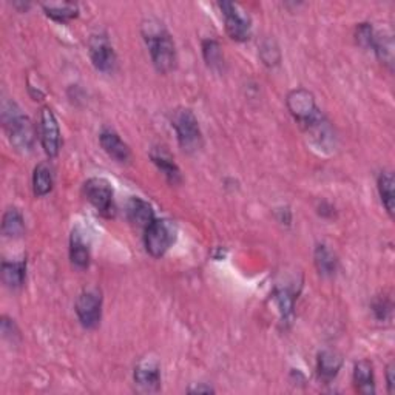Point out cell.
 <instances>
[{
	"label": "cell",
	"instance_id": "27",
	"mask_svg": "<svg viewBox=\"0 0 395 395\" xmlns=\"http://www.w3.org/2000/svg\"><path fill=\"white\" fill-rule=\"evenodd\" d=\"M276 301L278 306L281 309V314L284 318H287L289 315H292L294 312V296H290L287 290H280L276 292Z\"/></svg>",
	"mask_w": 395,
	"mask_h": 395
},
{
	"label": "cell",
	"instance_id": "29",
	"mask_svg": "<svg viewBox=\"0 0 395 395\" xmlns=\"http://www.w3.org/2000/svg\"><path fill=\"white\" fill-rule=\"evenodd\" d=\"M372 310H374L375 316H377V320L383 321V320L387 318V316L391 315L392 304H391L389 300H386V298H378V300L374 301Z\"/></svg>",
	"mask_w": 395,
	"mask_h": 395
},
{
	"label": "cell",
	"instance_id": "18",
	"mask_svg": "<svg viewBox=\"0 0 395 395\" xmlns=\"http://www.w3.org/2000/svg\"><path fill=\"white\" fill-rule=\"evenodd\" d=\"M395 181L394 174L391 172H383L378 176V192L381 196V203H383L386 212L389 216H394V207H395Z\"/></svg>",
	"mask_w": 395,
	"mask_h": 395
},
{
	"label": "cell",
	"instance_id": "5",
	"mask_svg": "<svg viewBox=\"0 0 395 395\" xmlns=\"http://www.w3.org/2000/svg\"><path fill=\"white\" fill-rule=\"evenodd\" d=\"M287 108L294 118L300 122V125L307 130L316 121L323 118L320 110L315 105L314 94L304 88H298L287 94Z\"/></svg>",
	"mask_w": 395,
	"mask_h": 395
},
{
	"label": "cell",
	"instance_id": "15",
	"mask_svg": "<svg viewBox=\"0 0 395 395\" xmlns=\"http://www.w3.org/2000/svg\"><path fill=\"white\" fill-rule=\"evenodd\" d=\"M354 383L357 391L366 395L375 394V383H374V369L371 361L361 360L355 363L354 366Z\"/></svg>",
	"mask_w": 395,
	"mask_h": 395
},
{
	"label": "cell",
	"instance_id": "23",
	"mask_svg": "<svg viewBox=\"0 0 395 395\" xmlns=\"http://www.w3.org/2000/svg\"><path fill=\"white\" fill-rule=\"evenodd\" d=\"M2 232L3 235L17 238L23 235L25 232V221L22 213L17 209H8L5 212L2 219Z\"/></svg>",
	"mask_w": 395,
	"mask_h": 395
},
{
	"label": "cell",
	"instance_id": "4",
	"mask_svg": "<svg viewBox=\"0 0 395 395\" xmlns=\"http://www.w3.org/2000/svg\"><path fill=\"white\" fill-rule=\"evenodd\" d=\"M172 125L178 134L179 145L185 152H196L203 142L196 116L189 108H178L172 114Z\"/></svg>",
	"mask_w": 395,
	"mask_h": 395
},
{
	"label": "cell",
	"instance_id": "20",
	"mask_svg": "<svg viewBox=\"0 0 395 395\" xmlns=\"http://www.w3.org/2000/svg\"><path fill=\"white\" fill-rule=\"evenodd\" d=\"M43 11L45 14L48 17L53 19L56 22H61V23H65L71 19L77 17L79 14V8H77V5L74 3H45L43 5Z\"/></svg>",
	"mask_w": 395,
	"mask_h": 395
},
{
	"label": "cell",
	"instance_id": "6",
	"mask_svg": "<svg viewBox=\"0 0 395 395\" xmlns=\"http://www.w3.org/2000/svg\"><path fill=\"white\" fill-rule=\"evenodd\" d=\"M83 192L96 210L103 216L113 215V187L103 178H92L83 185Z\"/></svg>",
	"mask_w": 395,
	"mask_h": 395
},
{
	"label": "cell",
	"instance_id": "25",
	"mask_svg": "<svg viewBox=\"0 0 395 395\" xmlns=\"http://www.w3.org/2000/svg\"><path fill=\"white\" fill-rule=\"evenodd\" d=\"M203 53L207 65L212 68H219L223 65V51L216 41H204L203 43Z\"/></svg>",
	"mask_w": 395,
	"mask_h": 395
},
{
	"label": "cell",
	"instance_id": "7",
	"mask_svg": "<svg viewBox=\"0 0 395 395\" xmlns=\"http://www.w3.org/2000/svg\"><path fill=\"white\" fill-rule=\"evenodd\" d=\"M76 314L81 325L87 329H94L101 323L102 295L98 289L82 292L76 301Z\"/></svg>",
	"mask_w": 395,
	"mask_h": 395
},
{
	"label": "cell",
	"instance_id": "16",
	"mask_svg": "<svg viewBox=\"0 0 395 395\" xmlns=\"http://www.w3.org/2000/svg\"><path fill=\"white\" fill-rule=\"evenodd\" d=\"M343 366V358L340 354L335 351H323L318 354V363H316V369H318V375L321 380L330 381L338 375L340 369Z\"/></svg>",
	"mask_w": 395,
	"mask_h": 395
},
{
	"label": "cell",
	"instance_id": "30",
	"mask_svg": "<svg viewBox=\"0 0 395 395\" xmlns=\"http://www.w3.org/2000/svg\"><path fill=\"white\" fill-rule=\"evenodd\" d=\"M2 334H3L5 338H8L10 336L11 340H14V335L19 334V330H17L14 323H12V320L6 318V316H3L2 318Z\"/></svg>",
	"mask_w": 395,
	"mask_h": 395
},
{
	"label": "cell",
	"instance_id": "3",
	"mask_svg": "<svg viewBox=\"0 0 395 395\" xmlns=\"http://www.w3.org/2000/svg\"><path fill=\"white\" fill-rule=\"evenodd\" d=\"M178 227L170 219H154L145 229V249L154 258H161L176 241Z\"/></svg>",
	"mask_w": 395,
	"mask_h": 395
},
{
	"label": "cell",
	"instance_id": "11",
	"mask_svg": "<svg viewBox=\"0 0 395 395\" xmlns=\"http://www.w3.org/2000/svg\"><path fill=\"white\" fill-rule=\"evenodd\" d=\"M134 381L142 391L156 392L161 387V371L156 361H142L134 369Z\"/></svg>",
	"mask_w": 395,
	"mask_h": 395
},
{
	"label": "cell",
	"instance_id": "10",
	"mask_svg": "<svg viewBox=\"0 0 395 395\" xmlns=\"http://www.w3.org/2000/svg\"><path fill=\"white\" fill-rule=\"evenodd\" d=\"M88 50H90V57H92V62L96 70L102 71V73H113L116 63H118V59H116V53L107 36L103 34L93 36L90 39Z\"/></svg>",
	"mask_w": 395,
	"mask_h": 395
},
{
	"label": "cell",
	"instance_id": "1",
	"mask_svg": "<svg viewBox=\"0 0 395 395\" xmlns=\"http://www.w3.org/2000/svg\"><path fill=\"white\" fill-rule=\"evenodd\" d=\"M142 34H144L148 50H150L154 68L163 74L170 73L176 67V47H174L173 39L163 27V23L148 21L142 27Z\"/></svg>",
	"mask_w": 395,
	"mask_h": 395
},
{
	"label": "cell",
	"instance_id": "14",
	"mask_svg": "<svg viewBox=\"0 0 395 395\" xmlns=\"http://www.w3.org/2000/svg\"><path fill=\"white\" fill-rule=\"evenodd\" d=\"M70 260L76 269H87L90 264V247L79 230H74L70 241Z\"/></svg>",
	"mask_w": 395,
	"mask_h": 395
},
{
	"label": "cell",
	"instance_id": "28",
	"mask_svg": "<svg viewBox=\"0 0 395 395\" xmlns=\"http://www.w3.org/2000/svg\"><path fill=\"white\" fill-rule=\"evenodd\" d=\"M357 42L361 45V47H372V42H374V30L369 23H360L357 27Z\"/></svg>",
	"mask_w": 395,
	"mask_h": 395
},
{
	"label": "cell",
	"instance_id": "17",
	"mask_svg": "<svg viewBox=\"0 0 395 395\" xmlns=\"http://www.w3.org/2000/svg\"><path fill=\"white\" fill-rule=\"evenodd\" d=\"M27 275V263H3L2 264V280L11 289L22 287Z\"/></svg>",
	"mask_w": 395,
	"mask_h": 395
},
{
	"label": "cell",
	"instance_id": "2",
	"mask_svg": "<svg viewBox=\"0 0 395 395\" xmlns=\"http://www.w3.org/2000/svg\"><path fill=\"white\" fill-rule=\"evenodd\" d=\"M2 119L6 132L10 134L11 144L21 152L31 150L34 144V127L28 116H25L22 110L17 107L16 102L3 103Z\"/></svg>",
	"mask_w": 395,
	"mask_h": 395
},
{
	"label": "cell",
	"instance_id": "31",
	"mask_svg": "<svg viewBox=\"0 0 395 395\" xmlns=\"http://www.w3.org/2000/svg\"><path fill=\"white\" fill-rule=\"evenodd\" d=\"M394 365H389L386 369V381H387V391L389 394H394L395 391V378H394Z\"/></svg>",
	"mask_w": 395,
	"mask_h": 395
},
{
	"label": "cell",
	"instance_id": "19",
	"mask_svg": "<svg viewBox=\"0 0 395 395\" xmlns=\"http://www.w3.org/2000/svg\"><path fill=\"white\" fill-rule=\"evenodd\" d=\"M152 161L161 172L164 173V176L170 184H179L181 183V172L178 165L173 163V159L163 150H158L156 153H152Z\"/></svg>",
	"mask_w": 395,
	"mask_h": 395
},
{
	"label": "cell",
	"instance_id": "8",
	"mask_svg": "<svg viewBox=\"0 0 395 395\" xmlns=\"http://www.w3.org/2000/svg\"><path fill=\"white\" fill-rule=\"evenodd\" d=\"M224 19H225V30L227 34L236 42L249 41L252 36V22L250 17L245 12L239 11L238 5L232 2L219 3Z\"/></svg>",
	"mask_w": 395,
	"mask_h": 395
},
{
	"label": "cell",
	"instance_id": "13",
	"mask_svg": "<svg viewBox=\"0 0 395 395\" xmlns=\"http://www.w3.org/2000/svg\"><path fill=\"white\" fill-rule=\"evenodd\" d=\"M127 216L134 225L147 229L154 221V210L147 201L132 198L127 204Z\"/></svg>",
	"mask_w": 395,
	"mask_h": 395
},
{
	"label": "cell",
	"instance_id": "9",
	"mask_svg": "<svg viewBox=\"0 0 395 395\" xmlns=\"http://www.w3.org/2000/svg\"><path fill=\"white\" fill-rule=\"evenodd\" d=\"M39 134L45 153L50 158H56L61 148V130L54 113L48 107L42 108L41 121H39Z\"/></svg>",
	"mask_w": 395,
	"mask_h": 395
},
{
	"label": "cell",
	"instance_id": "26",
	"mask_svg": "<svg viewBox=\"0 0 395 395\" xmlns=\"http://www.w3.org/2000/svg\"><path fill=\"white\" fill-rule=\"evenodd\" d=\"M260 56L267 67H274L280 62V50L274 41H265L260 50Z\"/></svg>",
	"mask_w": 395,
	"mask_h": 395
},
{
	"label": "cell",
	"instance_id": "22",
	"mask_svg": "<svg viewBox=\"0 0 395 395\" xmlns=\"http://www.w3.org/2000/svg\"><path fill=\"white\" fill-rule=\"evenodd\" d=\"M53 189V173L47 164H39L33 174V190L36 196H45Z\"/></svg>",
	"mask_w": 395,
	"mask_h": 395
},
{
	"label": "cell",
	"instance_id": "21",
	"mask_svg": "<svg viewBox=\"0 0 395 395\" xmlns=\"http://www.w3.org/2000/svg\"><path fill=\"white\" fill-rule=\"evenodd\" d=\"M336 256L329 250L327 245L318 244L315 249V265L323 276H332L336 270Z\"/></svg>",
	"mask_w": 395,
	"mask_h": 395
},
{
	"label": "cell",
	"instance_id": "12",
	"mask_svg": "<svg viewBox=\"0 0 395 395\" xmlns=\"http://www.w3.org/2000/svg\"><path fill=\"white\" fill-rule=\"evenodd\" d=\"M99 141L108 156L118 161V163H128L132 159L130 147L119 138L118 133L112 130H103L99 136Z\"/></svg>",
	"mask_w": 395,
	"mask_h": 395
},
{
	"label": "cell",
	"instance_id": "24",
	"mask_svg": "<svg viewBox=\"0 0 395 395\" xmlns=\"http://www.w3.org/2000/svg\"><path fill=\"white\" fill-rule=\"evenodd\" d=\"M371 48L375 50V53H377L378 59L381 62L387 63V65H392V61H394V42H392L391 36L375 34Z\"/></svg>",
	"mask_w": 395,
	"mask_h": 395
},
{
	"label": "cell",
	"instance_id": "32",
	"mask_svg": "<svg viewBox=\"0 0 395 395\" xmlns=\"http://www.w3.org/2000/svg\"><path fill=\"white\" fill-rule=\"evenodd\" d=\"M201 392H205V394H210V392H215L212 389V387H204V386H198L195 387V389H190V394H201Z\"/></svg>",
	"mask_w": 395,
	"mask_h": 395
}]
</instances>
